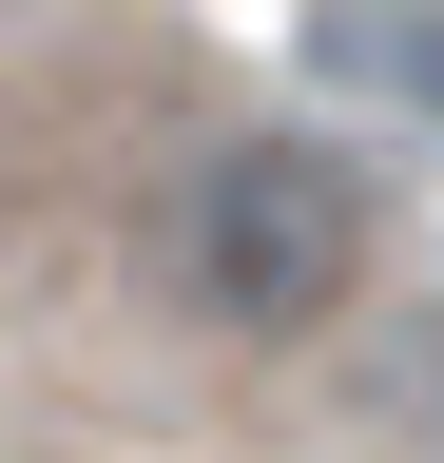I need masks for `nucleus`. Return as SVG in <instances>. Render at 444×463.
Returning a JSON list of instances; mask_svg holds the SVG:
<instances>
[{
    "mask_svg": "<svg viewBox=\"0 0 444 463\" xmlns=\"http://www.w3.org/2000/svg\"><path fill=\"white\" fill-rule=\"evenodd\" d=\"M367 444H386V463H444V309L386 328V367H367Z\"/></svg>",
    "mask_w": 444,
    "mask_h": 463,
    "instance_id": "nucleus-3",
    "label": "nucleus"
},
{
    "mask_svg": "<svg viewBox=\"0 0 444 463\" xmlns=\"http://www.w3.org/2000/svg\"><path fill=\"white\" fill-rule=\"evenodd\" d=\"M367 251H386V213H367V174L328 155V136H213L175 174V289H194L213 328H251V347L348 328Z\"/></svg>",
    "mask_w": 444,
    "mask_h": 463,
    "instance_id": "nucleus-1",
    "label": "nucleus"
},
{
    "mask_svg": "<svg viewBox=\"0 0 444 463\" xmlns=\"http://www.w3.org/2000/svg\"><path fill=\"white\" fill-rule=\"evenodd\" d=\"M309 58H328L367 116H406V136L444 155V0H328V20H309Z\"/></svg>",
    "mask_w": 444,
    "mask_h": 463,
    "instance_id": "nucleus-2",
    "label": "nucleus"
}]
</instances>
